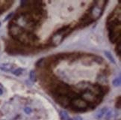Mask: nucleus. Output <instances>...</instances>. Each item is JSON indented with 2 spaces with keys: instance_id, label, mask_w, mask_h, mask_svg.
I'll return each mask as SVG.
<instances>
[{
  "instance_id": "obj_5",
  "label": "nucleus",
  "mask_w": 121,
  "mask_h": 120,
  "mask_svg": "<svg viewBox=\"0 0 121 120\" xmlns=\"http://www.w3.org/2000/svg\"><path fill=\"white\" fill-rule=\"evenodd\" d=\"M113 85L114 86H119L120 85V78H116L113 81Z\"/></svg>"
},
{
  "instance_id": "obj_4",
  "label": "nucleus",
  "mask_w": 121,
  "mask_h": 120,
  "mask_svg": "<svg viewBox=\"0 0 121 120\" xmlns=\"http://www.w3.org/2000/svg\"><path fill=\"white\" fill-rule=\"evenodd\" d=\"M29 78L32 82H35L36 80V74L34 71H31L29 73Z\"/></svg>"
},
{
  "instance_id": "obj_8",
  "label": "nucleus",
  "mask_w": 121,
  "mask_h": 120,
  "mask_svg": "<svg viewBox=\"0 0 121 120\" xmlns=\"http://www.w3.org/2000/svg\"><path fill=\"white\" fill-rule=\"evenodd\" d=\"M3 94V90L2 89H0V95H2Z\"/></svg>"
},
{
  "instance_id": "obj_9",
  "label": "nucleus",
  "mask_w": 121,
  "mask_h": 120,
  "mask_svg": "<svg viewBox=\"0 0 121 120\" xmlns=\"http://www.w3.org/2000/svg\"><path fill=\"white\" fill-rule=\"evenodd\" d=\"M0 26H1V23H0Z\"/></svg>"
},
{
  "instance_id": "obj_1",
  "label": "nucleus",
  "mask_w": 121,
  "mask_h": 120,
  "mask_svg": "<svg viewBox=\"0 0 121 120\" xmlns=\"http://www.w3.org/2000/svg\"><path fill=\"white\" fill-rule=\"evenodd\" d=\"M13 65L11 64H4L2 65V67H0L1 70L4 71H11L13 70Z\"/></svg>"
},
{
  "instance_id": "obj_7",
  "label": "nucleus",
  "mask_w": 121,
  "mask_h": 120,
  "mask_svg": "<svg viewBox=\"0 0 121 120\" xmlns=\"http://www.w3.org/2000/svg\"><path fill=\"white\" fill-rule=\"evenodd\" d=\"M12 15H13V14H8V15L7 17H6V18H5V20H8L9 18H10V17H11Z\"/></svg>"
},
{
  "instance_id": "obj_3",
  "label": "nucleus",
  "mask_w": 121,
  "mask_h": 120,
  "mask_svg": "<svg viewBox=\"0 0 121 120\" xmlns=\"http://www.w3.org/2000/svg\"><path fill=\"white\" fill-rule=\"evenodd\" d=\"M105 56H107V58H108L110 61L112 62V63H114V64H115L116 62H115V60H114V59L113 58V56H111V53H109V52H108V51H105Z\"/></svg>"
},
{
  "instance_id": "obj_6",
  "label": "nucleus",
  "mask_w": 121,
  "mask_h": 120,
  "mask_svg": "<svg viewBox=\"0 0 121 120\" xmlns=\"http://www.w3.org/2000/svg\"><path fill=\"white\" fill-rule=\"evenodd\" d=\"M25 111H26V113H31V110L29 108H26L25 109Z\"/></svg>"
},
{
  "instance_id": "obj_2",
  "label": "nucleus",
  "mask_w": 121,
  "mask_h": 120,
  "mask_svg": "<svg viewBox=\"0 0 121 120\" xmlns=\"http://www.w3.org/2000/svg\"><path fill=\"white\" fill-rule=\"evenodd\" d=\"M25 69L24 68H17L16 70H14L13 71V75H16V76H20V74H22V73L24 71Z\"/></svg>"
}]
</instances>
